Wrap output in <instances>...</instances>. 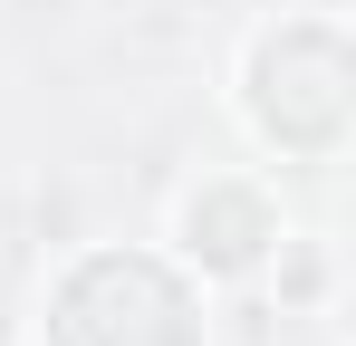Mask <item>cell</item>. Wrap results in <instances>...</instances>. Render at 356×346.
<instances>
[{"instance_id": "obj_1", "label": "cell", "mask_w": 356, "mask_h": 346, "mask_svg": "<svg viewBox=\"0 0 356 346\" xmlns=\"http://www.w3.org/2000/svg\"><path fill=\"white\" fill-rule=\"evenodd\" d=\"M347 39L327 19H280L250 39V67H241V106L260 125V145L280 154H327L347 135Z\"/></svg>"}, {"instance_id": "obj_2", "label": "cell", "mask_w": 356, "mask_h": 346, "mask_svg": "<svg viewBox=\"0 0 356 346\" xmlns=\"http://www.w3.org/2000/svg\"><path fill=\"white\" fill-rule=\"evenodd\" d=\"M174 250L202 270V279H250V270L280 250V212H270L260 183L212 173V183H193L174 202Z\"/></svg>"}]
</instances>
